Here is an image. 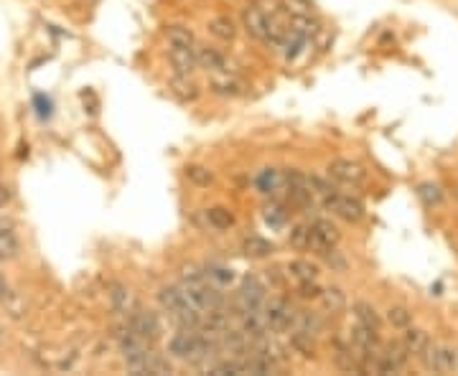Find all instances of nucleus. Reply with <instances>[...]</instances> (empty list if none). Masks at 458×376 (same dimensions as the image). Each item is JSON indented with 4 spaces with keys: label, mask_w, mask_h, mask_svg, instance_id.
Wrapping results in <instances>:
<instances>
[{
    "label": "nucleus",
    "mask_w": 458,
    "mask_h": 376,
    "mask_svg": "<svg viewBox=\"0 0 458 376\" xmlns=\"http://www.w3.org/2000/svg\"><path fill=\"white\" fill-rule=\"evenodd\" d=\"M11 198H13L11 188H8L6 183H0V208H6L8 203H11Z\"/></svg>",
    "instance_id": "obj_37"
},
{
    "label": "nucleus",
    "mask_w": 458,
    "mask_h": 376,
    "mask_svg": "<svg viewBox=\"0 0 458 376\" xmlns=\"http://www.w3.org/2000/svg\"><path fill=\"white\" fill-rule=\"evenodd\" d=\"M209 89L216 94V97L234 99V97H242V94H247V81H242L239 76H234V74H229L226 69H221V71H211Z\"/></svg>",
    "instance_id": "obj_4"
},
{
    "label": "nucleus",
    "mask_w": 458,
    "mask_h": 376,
    "mask_svg": "<svg viewBox=\"0 0 458 376\" xmlns=\"http://www.w3.org/2000/svg\"><path fill=\"white\" fill-rule=\"evenodd\" d=\"M174 366L169 359H163L158 353H148V374H171Z\"/></svg>",
    "instance_id": "obj_31"
},
{
    "label": "nucleus",
    "mask_w": 458,
    "mask_h": 376,
    "mask_svg": "<svg viewBox=\"0 0 458 376\" xmlns=\"http://www.w3.org/2000/svg\"><path fill=\"white\" fill-rule=\"evenodd\" d=\"M260 186H262V188H265V191H275V188H278V176L270 173V171H267V173L260 178Z\"/></svg>",
    "instance_id": "obj_36"
},
{
    "label": "nucleus",
    "mask_w": 458,
    "mask_h": 376,
    "mask_svg": "<svg viewBox=\"0 0 458 376\" xmlns=\"http://www.w3.org/2000/svg\"><path fill=\"white\" fill-rule=\"evenodd\" d=\"M387 320H389V325H392V328L405 330L407 325H412V313L407 310L405 305H394V308H389V310H387Z\"/></svg>",
    "instance_id": "obj_27"
},
{
    "label": "nucleus",
    "mask_w": 458,
    "mask_h": 376,
    "mask_svg": "<svg viewBox=\"0 0 458 376\" xmlns=\"http://www.w3.org/2000/svg\"><path fill=\"white\" fill-rule=\"evenodd\" d=\"M21 252V242H18L16 224L6 216H0V255L3 260H13Z\"/></svg>",
    "instance_id": "obj_8"
},
{
    "label": "nucleus",
    "mask_w": 458,
    "mask_h": 376,
    "mask_svg": "<svg viewBox=\"0 0 458 376\" xmlns=\"http://www.w3.org/2000/svg\"><path fill=\"white\" fill-rule=\"evenodd\" d=\"M128 328L133 333H138L140 338L145 341H156L161 336V323H158V315L151 310H138V313H130L128 318Z\"/></svg>",
    "instance_id": "obj_5"
},
{
    "label": "nucleus",
    "mask_w": 458,
    "mask_h": 376,
    "mask_svg": "<svg viewBox=\"0 0 458 376\" xmlns=\"http://www.w3.org/2000/svg\"><path fill=\"white\" fill-rule=\"evenodd\" d=\"M206 219H209V224L214 226V229H219V232H224V229H229V226H234V216L229 208L224 206H214L206 211Z\"/></svg>",
    "instance_id": "obj_23"
},
{
    "label": "nucleus",
    "mask_w": 458,
    "mask_h": 376,
    "mask_svg": "<svg viewBox=\"0 0 458 376\" xmlns=\"http://www.w3.org/2000/svg\"><path fill=\"white\" fill-rule=\"evenodd\" d=\"M265 318L270 330H285L296 323V315H293V308L283 300V298H273V300L265 305Z\"/></svg>",
    "instance_id": "obj_6"
},
{
    "label": "nucleus",
    "mask_w": 458,
    "mask_h": 376,
    "mask_svg": "<svg viewBox=\"0 0 458 376\" xmlns=\"http://www.w3.org/2000/svg\"><path fill=\"white\" fill-rule=\"evenodd\" d=\"M418 196H420V201H423L425 206H438V203L443 201L441 186H435V183H420L418 186Z\"/></svg>",
    "instance_id": "obj_29"
},
{
    "label": "nucleus",
    "mask_w": 458,
    "mask_h": 376,
    "mask_svg": "<svg viewBox=\"0 0 458 376\" xmlns=\"http://www.w3.org/2000/svg\"><path fill=\"white\" fill-rule=\"evenodd\" d=\"M324 206L337 216H342L344 221H349V224H357V221L364 219V203L357 196H344V193L334 191L331 196L324 198Z\"/></svg>",
    "instance_id": "obj_2"
},
{
    "label": "nucleus",
    "mask_w": 458,
    "mask_h": 376,
    "mask_svg": "<svg viewBox=\"0 0 458 376\" xmlns=\"http://www.w3.org/2000/svg\"><path fill=\"white\" fill-rule=\"evenodd\" d=\"M242 26L252 39H265L267 34V16L257 6H247L242 11Z\"/></svg>",
    "instance_id": "obj_10"
},
{
    "label": "nucleus",
    "mask_w": 458,
    "mask_h": 376,
    "mask_svg": "<svg viewBox=\"0 0 458 376\" xmlns=\"http://www.w3.org/2000/svg\"><path fill=\"white\" fill-rule=\"evenodd\" d=\"M186 178L191 181L194 186H201V188H209L214 183V173L209 168H204V166H189L186 168Z\"/></svg>",
    "instance_id": "obj_25"
},
{
    "label": "nucleus",
    "mask_w": 458,
    "mask_h": 376,
    "mask_svg": "<svg viewBox=\"0 0 458 376\" xmlns=\"http://www.w3.org/2000/svg\"><path fill=\"white\" fill-rule=\"evenodd\" d=\"M204 275H206L214 285H219V288L226 283H232V270H226V267H209Z\"/></svg>",
    "instance_id": "obj_33"
},
{
    "label": "nucleus",
    "mask_w": 458,
    "mask_h": 376,
    "mask_svg": "<svg viewBox=\"0 0 458 376\" xmlns=\"http://www.w3.org/2000/svg\"><path fill=\"white\" fill-rule=\"evenodd\" d=\"M3 305H6L8 315H11L13 320H21L26 315V310H29V305H26V298L18 295V293H8V298L3 300Z\"/></svg>",
    "instance_id": "obj_26"
},
{
    "label": "nucleus",
    "mask_w": 458,
    "mask_h": 376,
    "mask_svg": "<svg viewBox=\"0 0 458 376\" xmlns=\"http://www.w3.org/2000/svg\"><path fill=\"white\" fill-rule=\"evenodd\" d=\"M244 255L247 257H267V255H273V244L267 242V239H262V237H247L244 239Z\"/></svg>",
    "instance_id": "obj_24"
},
{
    "label": "nucleus",
    "mask_w": 458,
    "mask_h": 376,
    "mask_svg": "<svg viewBox=\"0 0 458 376\" xmlns=\"http://www.w3.org/2000/svg\"><path fill=\"white\" fill-rule=\"evenodd\" d=\"M196 61H199V69H206V71H221L226 66V59L221 56L216 49H209V46L196 49Z\"/></svg>",
    "instance_id": "obj_14"
},
{
    "label": "nucleus",
    "mask_w": 458,
    "mask_h": 376,
    "mask_svg": "<svg viewBox=\"0 0 458 376\" xmlns=\"http://www.w3.org/2000/svg\"><path fill=\"white\" fill-rule=\"evenodd\" d=\"M166 41H169L171 49H194V34L186 26H169Z\"/></svg>",
    "instance_id": "obj_15"
},
{
    "label": "nucleus",
    "mask_w": 458,
    "mask_h": 376,
    "mask_svg": "<svg viewBox=\"0 0 458 376\" xmlns=\"http://www.w3.org/2000/svg\"><path fill=\"white\" fill-rule=\"evenodd\" d=\"M324 257H326V265H329L334 273H344V270H347V260H344L342 252H337V249H329Z\"/></svg>",
    "instance_id": "obj_34"
},
{
    "label": "nucleus",
    "mask_w": 458,
    "mask_h": 376,
    "mask_svg": "<svg viewBox=\"0 0 458 376\" xmlns=\"http://www.w3.org/2000/svg\"><path fill=\"white\" fill-rule=\"evenodd\" d=\"M158 303H161L163 310L171 313V315H176L179 310L189 308V303H186V290H184V288H163L161 293H158Z\"/></svg>",
    "instance_id": "obj_11"
},
{
    "label": "nucleus",
    "mask_w": 458,
    "mask_h": 376,
    "mask_svg": "<svg viewBox=\"0 0 458 376\" xmlns=\"http://www.w3.org/2000/svg\"><path fill=\"white\" fill-rule=\"evenodd\" d=\"M290 346L296 348L298 353H303L306 359H311L316 353V341H314V333H308V330H301L296 328L290 333Z\"/></svg>",
    "instance_id": "obj_19"
},
{
    "label": "nucleus",
    "mask_w": 458,
    "mask_h": 376,
    "mask_svg": "<svg viewBox=\"0 0 458 376\" xmlns=\"http://www.w3.org/2000/svg\"><path fill=\"white\" fill-rule=\"evenodd\" d=\"M308 239H311V226L298 224L290 229V244L296 249H308Z\"/></svg>",
    "instance_id": "obj_30"
},
{
    "label": "nucleus",
    "mask_w": 458,
    "mask_h": 376,
    "mask_svg": "<svg viewBox=\"0 0 458 376\" xmlns=\"http://www.w3.org/2000/svg\"><path fill=\"white\" fill-rule=\"evenodd\" d=\"M296 328L301 330H308V333H314V336H319L321 330H324V320L316 315V313H301V315H296Z\"/></svg>",
    "instance_id": "obj_28"
},
{
    "label": "nucleus",
    "mask_w": 458,
    "mask_h": 376,
    "mask_svg": "<svg viewBox=\"0 0 458 376\" xmlns=\"http://www.w3.org/2000/svg\"><path fill=\"white\" fill-rule=\"evenodd\" d=\"M110 305L117 315H130L133 313V295H130V290L125 285L115 283L110 288Z\"/></svg>",
    "instance_id": "obj_13"
},
{
    "label": "nucleus",
    "mask_w": 458,
    "mask_h": 376,
    "mask_svg": "<svg viewBox=\"0 0 458 376\" xmlns=\"http://www.w3.org/2000/svg\"><path fill=\"white\" fill-rule=\"evenodd\" d=\"M308 188H311V193H319V196L324 198L334 193V186L326 178H321V176H308Z\"/></svg>",
    "instance_id": "obj_32"
},
{
    "label": "nucleus",
    "mask_w": 458,
    "mask_h": 376,
    "mask_svg": "<svg viewBox=\"0 0 458 376\" xmlns=\"http://www.w3.org/2000/svg\"><path fill=\"white\" fill-rule=\"evenodd\" d=\"M3 343H6V330H3V325H0V348H3Z\"/></svg>",
    "instance_id": "obj_39"
},
{
    "label": "nucleus",
    "mask_w": 458,
    "mask_h": 376,
    "mask_svg": "<svg viewBox=\"0 0 458 376\" xmlns=\"http://www.w3.org/2000/svg\"><path fill=\"white\" fill-rule=\"evenodd\" d=\"M171 92H174L181 102H194V99L199 97L196 84H194L189 76H179V74H176V79H171Z\"/></svg>",
    "instance_id": "obj_18"
},
{
    "label": "nucleus",
    "mask_w": 458,
    "mask_h": 376,
    "mask_svg": "<svg viewBox=\"0 0 458 376\" xmlns=\"http://www.w3.org/2000/svg\"><path fill=\"white\" fill-rule=\"evenodd\" d=\"M209 34L219 41H232L237 36V29H234V21L226 16H216L209 21Z\"/></svg>",
    "instance_id": "obj_20"
},
{
    "label": "nucleus",
    "mask_w": 458,
    "mask_h": 376,
    "mask_svg": "<svg viewBox=\"0 0 458 376\" xmlns=\"http://www.w3.org/2000/svg\"><path fill=\"white\" fill-rule=\"evenodd\" d=\"M288 275L298 283H306V280H316L319 278V267L308 260H293L288 262Z\"/></svg>",
    "instance_id": "obj_17"
},
{
    "label": "nucleus",
    "mask_w": 458,
    "mask_h": 376,
    "mask_svg": "<svg viewBox=\"0 0 458 376\" xmlns=\"http://www.w3.org/2000/svg\"><path fill=\"white\" fill-rule=\"evenodd\" d=\"M420 359H423L425 369L435 371V374H451V371L458 369V353L451 346H433L430 343Z\"/></svg>",
    "instance_id": "obj_1"
},
{
    "label": "nucleus",
    "mask_w": 458,
    "mask_h": 376,
    "mask_svg": "<svg viewBox=\"0 0 458 376\" xmlns=\"http://www.w3.org/2000/svg\"><path fill=\"white\" fill-rule=\"evenodd\" d=\"M169 64L179 76H191L196 71V51L194 49H171L169 51Z\"/></svg>",
    "instance_id": "obj_9"
},
{
    "label": "nucleus",
    "mask_w": 458,
    "mask_h": 376,
    "mask_svg": "<svg viewBox=\"0 0 458 376\" xmlns=\"http://www.w3.org/2000/svg\"><path fill=\"white\" fill-rule=\"evenodd\" d=\"M352 346L359 353H364V356H374V353H379L377 330L369 328V325H364V323H357L352 328Z\"/></svg>",
    "instance_id": "obj_7"
},
{
    "label": "nucleus",
    "mask_w": 458,
    "mask_h": 376,
    "mask_svg": "<svg viewBox=\"0 0 458 376\" xmlns=\"http://www.w3.org/2000/svg\"><path fill=\"white\" fill-rule=\"evenodd\" d=\"M298 285H301L303 298H321V288L316 285V280H306V283H298Z\"/></svg>",
    "instance_id": "obj_35"
},
{
    "label": "nucleus",
    "mask_w": 458,
    "mask_h": 376,
    "mask_svg": "<svg viewBox=\"0 0 458 376\" xmlns=\"http://www.w3.org/2000/svg\"><path fill=\"white\" fill-rule=\"evenodd\" d=\"M0 260H3V255H0Z\"/></svg>",
    "instance_id": "obj_40"
},
{
    "label": "nucleus",
    "mask_w": 458,
    "mask_h": 376,
    "mask_svg": "<svg viewBox=\"0 0 458 376\" xmlns=\"http://www.w3.org/2000/svg\"><path fill=\"white\" fill-rule=\"evenodd\" d=\"M402 343H405V348L410 351V356H418L420 359L425 353V348L430 346V336L423 328H412V325H407L405 336H402Z\"/></svg>",
    "instance_id": "obj_12"
},
{
    "label": "nucleus",
    "mask_w": 458,
    "mask_h": 376,
    "mask_svg": "<svg viewBox=\"0 0 458 376\" xmlns=\"http://www.w3.org/2000/svg\"><path fill=\"white\" fill-rule=\"evenodd\" d=\"M8 293H11V290H8V283H6V278H3V275H0V303L6 300V298H8Z\"/></svg>",
    "instance_id": "obj_38"
},
{
    "label": "nucleus",
    "mask_w": 458,
    "mask_h": 376,
    "mask_svg": "<svg viewBox=\"0 0 458 376\" xmlns=\"http://www.w3.org/2000/svg\"><path fill=\"white\" fill-rule=\"evenodd\" d=\"M352 310H354V318H357V323H364V325H369V328L379 330L382 320H379V313L374 310V308H372L369 303H364V300L354 303Z\"/></svg>",
    "instance_id": "obj_16"
},
{
    "label": "nucleus",
    "mask_w": 458,
    "mask_h": 376,
    "mask_svg": "<svg viewBox=\"0 0 458 376\" xmlns=\"http://www.w3.org/2000/svg\"><path fill=\"white\" fill-rule=\"evenodd\" d=\"M321 303L329 313H342L347 308V295L342 288H326L321 290Z\"/></svg>",
    "instance_id": "obj_21"
},
{
    "label": "nucleus",
    "mask_w": 458,
    "mask_h": 376,
    "mask_svg": "<svg viewBox=\"0 0 458 376\" xmlns=\"http://www.w3.org/2000/svg\"><path fill=\"white\" fill-rule=\"evenodd\" d=\"M249 338H247V333L244 330H229L226 328L224 330V346L229 348V353H244V351H249Z\"/></svg>",
    "instance_id": "obj_22"
},
{
    "label": "nucleus",
    "mask_w": 458,
    "mask_h": 376,
    "mask_svg": "<svg viewBox=\"0 0 458 376\" xmlns=\"http://www.w3.org/2000/svg\"><path fill=\"white\" fill-rule=\"evenodd\" d=\"M329 178H334L342 186H349V188H357V186H362L367 181V171L362 168L359 163L337 158V161L329 163Z\"/></svg>",
    "instance_id": "obj_3"
}]
</instances>
